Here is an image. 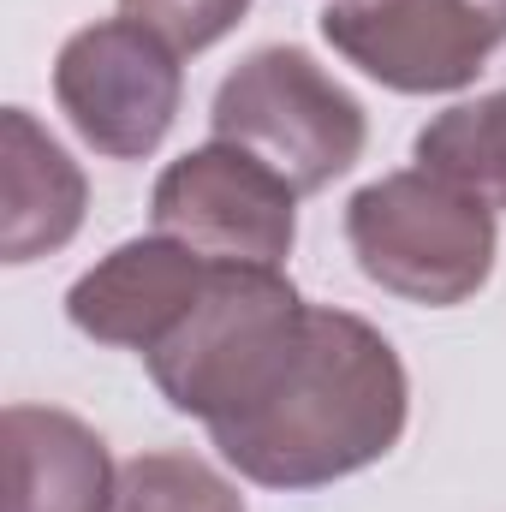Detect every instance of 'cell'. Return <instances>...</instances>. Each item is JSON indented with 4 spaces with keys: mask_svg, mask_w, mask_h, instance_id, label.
I'll use <instances>...</instances> for the list:
<instances>
[{
    "mask_svg": "<svg viewBox=\"0 0 506 512\" xmlns=\"http://www.w3.org/2000/svg\"><path fill=\"white\" fill-rule=\"evenodd\" d=\"M411 382L387 334L352 310L310 304L280 376L209 429L221 459L262 489H322L387 459L405 435Z\"/></svg>",
    "mask_w": 506,
    "mask_h": 512,
    "instance_id": "1",
    "label": "cell"
},
{
    "mask_svg": "<svg viewBox=\"0 0 506 512\" xmlns=\"http://www.w3.org/2000/svg\"><path fill=\"white\" fill-rule=\"evenodd\" d=\"M304 316L310 304L298 298V286L280 268L215 262L197 304L143 364L173 411L215 429L280 376V364L292 358L304 334Z\"/></svg>",
    "mask_w": 506,
    "mask_h": 512,
    "instance_id": "2",
    "label": "cell"
},
{
    "mask_svg": "<svg viewBox=\"0 0 506 512\" xmlns=\"http://www.w3.org/2000/svg\"><path fill=\"white\" fill-rule=\"evenodd\" d=\"M346 245L381 292L453 310L495 274V209L429 167H405L346 203Z\"/></svg>",
    "mask_w": 506,
    "mask_h": 512,
    "instance_id": "3",
    "label": "cell"
},
{
    "mask_svg": "<svg viewBox=\"0 0 506 512\" xmlns=\"http://www.w3.org/2000/svg\"><path fill=\"white\" fill-rule=\"evenodd\" d=\"M209 131H215V143L256 155L298 197L328 191L340 173L358 167V155L370 143L364 102L292 42L256 48L251 60H239L221 78V90L209 102Z\"/></svg>",
    "mask_w": 506,
    "mask_h": 512,
    "instance_id": "4",
    "label": "cell"
},
{
    "mask_svg": "<svg viewBox=\"0 0 506 512\" xmlns=\"http://www.w3.org/2000/svg\"><path fill=\"white\" fill-rule=\"evenodd\" d=\"M185 96L179 48L131 18L84 24L60 60H54V102L72 131L108 155V161H143L173 131Z\"/></svg>",
    "mask_w": 506,
    "mask_h": 512,
    "instance_id": "5",
    "label": "cell"
},
{
    "mask_svg": "<svg viewBox=\"0 0 506 512\" xmlns=\"http://www.w3.org/2000/svg\"><path fill=\"white\" fill-rule=\"evenodd\" d=\"M322 36L381 90L441 96L506 42V0H328Z\"/></svg>",
    "mask_w": 506,
    "mask_h": 512,
    "instance_id": "6",
    "label": "cell"
},
{
    "mask_svg": "<svg viewBox=\"0 0 506 512\" xmlns=\"http://www.w3.org/2000/svg\"><path fill=\"white\" fill-rule=\"evenodd\" d=\"M155 233L209 262L280 268L298 239V191L233 143H203L155 179Z\"/></svg>",
    "mask_w": 506,
    "mask_h": 512,
    "instance_id": "7",
    "label": "cell"
},
{
    "mask_svg": "<svg viewBox=\"0 0 506 512\" xmlns=\"http://www.w3.org/2000/svg\"><path fill=\"white\" fill-rule=\"evenodd\" d=\"M215 262L197 256L179 239H126L120 251H108L90 274L72 280L66 292V316L84 340L96 346H126V352H155L179 316L197 304V292L209 286Z\"/></svg>",
    "mask_w": 506,
    "mask_h": 512,
    "instance_id": "8",
    "label": "cell"
},
{
    "mask_svg": "<svg viewBox=\"0 0 506 512\" xmlns=\"http://www.w3.org/2000/svg\"><path fill=\"white\" fill-rule=\"evenodd\" d=\"M0 465V512H114L120 495L108 441L54 405H6Z\"/></svg>",
    "mask_w": 506,
    "mask_h": 512,
    "instance_id": "9",
    "label": "cell"
},
{
    "mask_svg": "<svg viewBox=\"0 0 506 512\" xmlns=\"http://www.w3.org/2000/svg\"><path fill=\"white\" fill-rule=\"evenodd\" d=\"M90 185L78 161L30 120V108L0 114V262H36L78 239Z\"/></svg>",
    "mask_w": 506,
    "mask_h": 512,
    "instance_id": "10",
    "label": "cell"
},
{
    "mask_svg": "<svg viewBox=\"0 0 506 512\" xmlns=\"http://www.w3.org/2000/svg\"><path fill=\"white\" fill-rule=\"evenodd\" d=\"M411 149H417V167L441 173L447 185L471 191L489 209H506V90L435 114Z\"/></svg>",
    "mask_w": 506,
    "mask_h": 512,
    "instance_id": "11",
    "label": "cell"
},
{
    "mask_svg": "<svg viewBox=\"0 0 506 512\" xmlns=\"http://www.w3.org/2000/svg\"><path fill=\"white\" fill-rule=\"evenodd\" d=\"M114 512H245V495L197 453H137L120 465Z\"/></svg>",
    "mask_w": 506,
    "mask_h": 512,
    "instance_id": "12",
    "label": "cell"
},
{
    "mask_svg": "<svg viewBox=\"0 0 506 512\" xmlns=\"http://www.w3.org/2000/svg\"><path fill=\"white\" fill-rule=\"evenodd\" d=\"M131 24L155 30L161 42H173L179 54H203L215 48L227 30H239V18L251 12V0H120Z\"/></svg>",
    "mask_w": 506,
    "mask_h": 512,
    "instance_id": "13",
    "label": "cell"
}]
</instances>
